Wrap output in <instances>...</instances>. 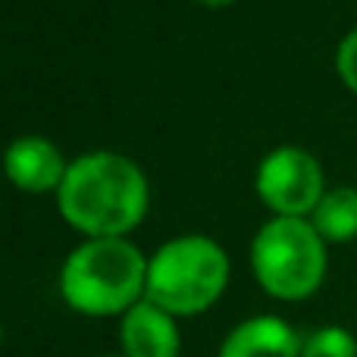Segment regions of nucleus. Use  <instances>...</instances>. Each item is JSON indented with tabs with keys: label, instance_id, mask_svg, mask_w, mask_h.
<instances>
[{
	"label": "nucleus",
	"instance_id": "6e6552de",
	"mask_svg": "<svg viewBox=\"0 0 357 357\" xmlns=\"http://www.w3.org/2000/svg\"><path fill=\"white\" fill-rule=\"evenodd\" d=\"M301 335L273 314H260L238 323L222 339L216 357H301Z\"/></svg>",
	"mask_w": 357,
	"mask_h": 357
},
{
	"label": "nucleus",
	"instance_id": "4468645a",
	"mask_svg": "<svg viewBox=\"0 0 357 357\" xmlns=\"http://www.w3.org/2000/svg\"><path fill=\"white\" fill-rule=\"evenodd\" d=\"M0 342H3V329H0Z\"/></svg>",
	"mask_w": 357,
	"mask_h": 357
},
{
	"label": "nucleus",
	"instance_id": "39448f33",
	"mask_svg": "<svg viewBox=\"0 0 357 357\" xmlns=\"http://www.w3.org/2000/svg\"><path fill=\"white\" fill-rule=\"evenodd\" d=\"M257 195L276 216H310L326 195L323 167L314 154L282 144L260 160Z\"/></svg>",
	"mask_w": 357,
	"mask_h": 357
},
{
	"label": "nucleus",
	"instance_id": "f8f14e48",
	"mask_svg": "<svg viewBox=\"0 0 357 357\" xmlns=\"http://www.w3.org/2000/svg\"><path fill=\"white\" fill-rule=\"evenodd\" d=\"M197 3H207V6H226V3H232V0H197Z\"/></svg>",
	"mask_w": 357,
	"mask_h": 357
},
{
	"label": "nucleus",
	"instance_id": "20e7f679",
	"mask_svg": "<svg viewBox=\"0 0 357 357\" xmlns=\"http://www.w3.org/2000/svg\"><path fill=\"white\" fill-rule=\"evenodd\" d=\"M251 270L266 295L304 301L326 279V241L310 220L276 216L251 241Z\"/></svg>",
	"mask_w": 357,
	"mask_h": 357
},
{
	"label": "nucleus",
	"instance_id": "7ed1b4c3",
	"mask_svg": "<svg viewBox=\"0 0 357 357\" xmlns=\"http://www.w3.org/2000/svg\"><path fill=\"white\" fill-rule=\"evenodd\" d=\"M229 285V254L207 235H178L148 260L144 298L173 317L210 310Z\"/></svg>",
	"mask_w": 357,
	"mask_h": 357
},
{
	"label": "nucleus",
	"instance_id": "1a4fd4ad",
	"mask_svg": "<svg viewBox=\"0 0 357 357\" xmlns=\"http://www.w3.org/2000/svg\"><path fill=\"white\" fill-rule=\"evenodd\" d=\"M310 226L320 232L323 241H351L357 238V188H333L323 195L317 210L310 213Z\"/></svg>",
	"mask_w": 357,
	"mask_h": 357
},
{
	"label": "nucleus",
	"instance_id": "0eeeda50",
	"mask_svg": "<svg viewBox=\"0 0 357 357\" xmlns=\"http://www.w3.org/2000/svg\"><path fill=\"white\" fill-rule=\"evenodd\" d=\"M69 163L63 160L60 148L41 135H22L10 142L3 154V173L16 188L41 195V191H56L63 185Z\"/></svg>",
	"mask_w": 357,
	"mask_h": 357
},
{
	"label": "nucleus",
	"instance_id": "9b49d317",
	"mask_svg": "<svg viewBox=\"0 0 357 357\" xmlns=\"http://www.w3.org/2000/svg\"><path fill=\"white\" fill-rule=\"evenodd\" d=\"M335 69H339L342 82L357 94V29L342 38L339 50H335Z\"/></svg>",
	"mask_w": 357,
	"mask_h": 357
},
{
	"label": "nucleus",
	"instance_id": "ddd939ff",
	"mask_svg": "<svg viewBox=\"0 0 357 357\" xmlns=\"http://www.w3.org/2000/svg\"><path fill=\"white\" fill-rule=\"evenodd\" d=\"M104 357H123V354H104Z\"/></svg>",
	"mask_w": 357,
	"mask_h": 357
},
{
	"label": "nucleus",
	"instance_id": "423d86ee",
	"mask_svg": "<svg viewBox=\"0 0 357 357\" xmlns=\"http://www.w3.org/2000/svg\"><path fill=\"white\" fill-rule=\"evenodd\" d=\"M119 348L123 357H178L182 333L176 317L144 298L119 317Z\"/></svg>",
	"mask_w": 357,
	"mask_h": 357
},
{
	"label": "nucleus",
	"instance_id": "f257e3e1",
	"mask_svg": "<svg viewBox=\"0 0 357 357\" xmlns=\"http://www.w3.org/2000/svg\"><path fill=\"white\" fill-rule=\"evenodd\" d=\"M148 178L123 154L94 151L69 163L56 207L88 238H126L148 213Z\"/></svg>",
	"mask_w": 357,
	"mask_h": 357
},
{
	"label": "nucleus",
	"instance_id": "9d476101",
	"mask_svg": "<svg viewBox=\"0 0 357 357\" xmlns=\"http://www.w3.org/2000/svg\"><path fill=\"white\" fill-rule=\"evenodd\" d=\"M301 357H357V339L345 326H320L301 342Z\"/></svg>",
	"mask_w": 357,
	"mask_h": 357
},
{
	"label": "nucleus",
	"instance_id": "f03ea898",
	"mask_svg": "<svg viewBox=\"0 0 357 357\" xmlns=\"http://www.w3.org/2000/svg\"><path fill=\"white\" fill-rule=\"evenodd\" d=\"M148 289V260L126 238H88L60 270V295L85 317H123Z\"/></svg>",
	"mask_w": 357,
	"mask_h": 357
}]
</instances>
